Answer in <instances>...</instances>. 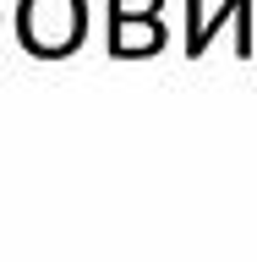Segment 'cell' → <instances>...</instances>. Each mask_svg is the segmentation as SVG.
Segmentation results:
<instances>
[{
  "instance_id": "6da1fadb",
  "label": "cell",
  "mask_w": 257,
  "mask_h": 262,
  "mask_svg": "<svg viewBox=\"0 0 257 262\" xmlns=\"http://www.w3.org/2000/svg\"><path fill=\"white\" fill-rule=\"evenodd\" d=\"M16 33H22V49L38 55V60H66L82 49V33H88V6L82 0H22L16 6Z\"/></svg>"
},
{
  "instance_id": "7a4b0ae2",
  "label": "cell",
  "mask_w": 257,
  "mask_h": 262,
  "mask_svg": "<svg viewBox=\"0 0 257 262\" xmlns=\"http://www.w3.org/2000/svg\"><path fill=\"white\" fill-rule=\"evenodd\" d=\"M164 44H170V33L159 28V16H121V22H110V55H121V60L159 55Z\"/></svg>"
},
{
  "instance_id": "3957f363",
  "label": "cell",
  "mask_w": 257,
  "mask_h": 262,
  "mask_svg": "<svg viewBox=\"0 0 257 262\" xmlns=\"http://www.w3.org/2000/svg\"><path fill=\"white\" fill-rule=\"evenodd\" d=\"M246 16H252V0H225V11H219V16H197V11H192V22H186V55L197 60V55L213 44V33H219V28L246 22Z\"/></svg>"
},
{
  "instance_id": "277c9868",
  "label": "cell",
  "mask_w": 257,
  "mask_h": 262,
  "mask_svg": "<svg viewBox=\"0 0 257 262\" xmlns=\"http://www.w3.org/2000/svg\"><path fill=\"white\" fill-rule=\"evenodd\" d=\"M164 0H110V22H121V16H159Z\"/></svg>"
}]
</instances>
